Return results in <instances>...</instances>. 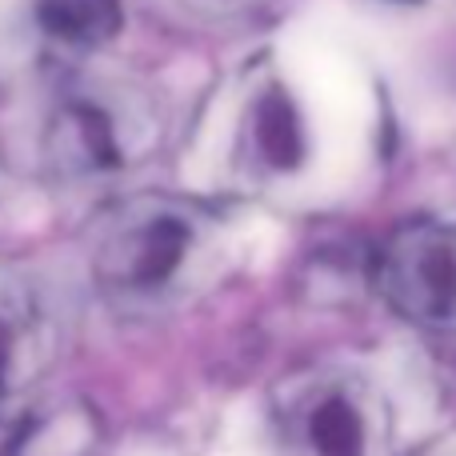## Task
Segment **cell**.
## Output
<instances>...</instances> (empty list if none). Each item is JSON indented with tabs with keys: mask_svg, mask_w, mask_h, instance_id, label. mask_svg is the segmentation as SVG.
Wrapping results in <instances>:
<instances>
[{
	"mask_svg": "<svg viewBox=\"0 0 456 456\" xmlns=\"http://www.w3.org/2000/svg\"><path fill=\"white\" fill-rule=\"evenodd\" d=\"M221 236L208 213L168 197H141L112 208L93 248L96 284L112 305H173L205 281Z\"/></svg>",
	"mask_w": 456,
	"mask_h": 456,
	"instance_id": "1",
	"label": "cell"
},
{
	"mask_svg": "<svg viewBox=\"0 0 456 456\" xmlns=\"http://www.w3.org/2000/svg\"><path fill=\"white\" fill-rule=\"evenodd\" d=\"M281 428L292 456H385L388 409L353 372H308L281 396Z\"/></svg>",
	"mask_w": 456,
	"mask_h": 456,
	"instance_id": "2",
	"label": "cell"
},
{
	"mask_svg": "<svg viewBox=\"0 0 456 456\" xmlns=\"http://www.w3.org/2000/svg\"><path fill=\"white\" fill-rule=\"evenodd\" d=\"M377 284L388 305L417 324L456 321V224L412 221L377 256Z\"/></svg>",
	"mask_w": 456,
	"mask_h": 456,
	"instance_id": "3",
	"label": "cell"
},
{
	"mask_svg": "<svg viewBox=\"0 0 456 456\" xmlns=\"http://www.w3.org/2000/svg\"><path fill=\"white\" fill-rule=\"evenodd\" d=\"M45 157L64 181H96L125 165L117 112L93 93H72L56 104L45 128Z\"/></svg>",
	"mask_w": 456,
	"mask_h": 456,
	"instance_id": "4",
	"label": "cell"
},
{
	"mask_svg": "<svg viewBox=\"0 0 456 456\" xmlns=\"http://www.w3.org/2000/svg\"><path fill=\"white\" fill-rule=\"evenodd\" d=\"M240 152L265 176H289L305 165V117L281 80H260L248 93L240 109Z\"/></svg>",
	"mask_w": 456,
	"mask_h": 456,
	"instance_id": "5",
	"label": "cell"
},
{
	"mask_svg": "<svg viewBox=\"0 0 456 456\" xmlns=\"http://www.w3.org/2000/svg\"><path fill=\"white\" fill-rule=\"evenodd\" d=\"M28 20L64 53H93L120 32L125 8L120 0H32Z\"/></svg>",
	"mask_w": 456,
	"mask_h": 456,
	"instance_id": "6",
	"label": "cell"
},
{
	"mask_svg": "<svg viewBox=\"0 0 456 456\" xmlns=\"http://www.w3.org/2000/svg\"><path fill=\"white\" fill-rule=\"evenodd\" d=\"M48 364V329L24 305L0 297V409L24 396Z\"/></svg>",
	"mask_w": 456,
	"mask_h": 456,
	"instance_id": "7",
	"label": "cell"
},
{
	"mask_svg": "<svg viewBox=\"0 0 456 456\" xmlns=\"http://www.w3.org/2000/svg\"><path fill=\"white\" fill-rule=\"evenodd\" d=\"M101 444V420L85 401L53 404L24 420L12 436L8 456H96Z\"/></svg>",
	"mask_w": 456,
	"mask_h": 456,
	"instance_id": "8",
	"label": "cell"
},
{
	"mask_svg": "<svg viewBox=\"0 0 456 456\" xmlns=\"http://www.w3.org/2000/svg\"><path fill=\"white\" fill-rule=\"evenodd\" d=\"M184 4L192 8V12H200V16H244V12H252V8H260L265 0H184Z\"/></svg>",
	"mask_w": 456,
	"mask_h": 456,
	"instance_id": "9",
	"label": "cell"
}]
</instances>
